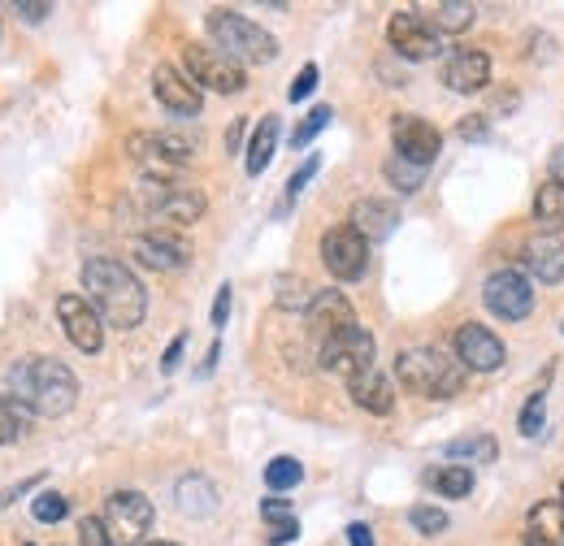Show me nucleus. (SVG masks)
Returning <instances> with one entry per match:
<instances>
[{
	"mask_svg": "<svg viewBox=\"0 0 564 546\" xmlns=\"http://www.w3.org/2000/svg\"><path fill=\"white\" fill-rule=\"evenodd\" d=\"M13 13L35 26V22H44V18L53 13V4H48V0H13Z\"/></svg>",
	"mask_w": 564,
	"mask_h": 546,
	"instance_id": "79ce46f5",
	"label": "nucleus"
},
{
	"mask_svg": "<svg viewBox=\"0 0 564 546\" xmlns=\"http://www.w3.org/2000/svg\"><path fill=\"white\" fill-rule=\"evenodd\" d=\"M183 347H187V335H174V342H170V347H165V356H161V373H174V369H178Z\"/></svg>",
	"mask_w": 564,
	"mask_h": 546,
	"instance_id": "49530a36",
	"label": "nucleus"
},
{
	"mask_svg": "<svg viewBox=\"0 0 564 546\" xmlns=\"http://www.w3.org/2000/svg\"><path fill=\"white\" fill-rule=\"evenodd\" d=\"M57 321L66 330V339L83 351V356H96L105 347V321L100 313L87 304V295H62L57 299Z\"/></svg>",
	"mask_w": 564,
	"mask_h": 546,
	"instance_id": "ddd939ff",
	"label": "nucleus"
},
{
	"mask_svg": "<svg viewBox=\"0 0 564 546\" xmlns=\"http://www.w3.org/2000/svg\"><path fill=\"white\" fill-rule=\"evenodd\" d=\"M313 87H317V66L308 62V66H304L300 74H295V78H291V87H286V100H291V105H300V100H308V96H313Z\"/></svg>",
	"mask_w": 564,
	"mask_h": 546,
	"instance_id": "ea45409f",
	"label": "nucleus"
},
{
	"mask_svg": "<svg viewBox=\"0 0 564 546\" xmlns=\"http://www.w3.org/2000/svg\"><path fill=\"white\" fill-rule=\"evenodd\" d=\"M391 139H395V156H404V161H413L422 170H430L438 161V152H443L438 127H430L425 118H413V113H400L391 122Z\"/></svg>",
	"mask_w": 564,
	"mask_h": 546,
	"instance_id": "4468645a",
	"label": "nucleus"
},
{
	"mask_svg": "<svg viewBox=\"0 0 564 546\" xmlns=\"http://www.w3.org/2000/svg\"><path fill=\"white\" fill-rule=\"evenodd\" d=\"M482 299L499 321H525L530 308H534V291H530V277L517 270H499L487 277L482 286Z\"/></svg>",
	"mask_w": 564,
	"mask_h": 546,
	"instance_id": "f8f14e48",
	"label": "nucleus"
},
{
	"mask_svg": "<svg viewBox=\"0 0 564 546\" xmlns=\"http://www.w3.org/2000/svg\"><path fill=\"white\" fill-rule=\"evenodd\" d=\"M409 521H413V529L425 534V538H438V534L447 529V512H443V507H430V503H417V507L409 512Z\"/></svg>",
	"mask_w": 564,
	"mask_h": 546,
	"instance_id": "c9c22d12",
	"label": "nucleus"
},
{
	"mask_svg": "<svg viewBox=\"0 0 564 546\" xmlns=\"http://www.w3.org/2000/svg\"><path fill=\"white\" fill-rule=\"evenodd\" d=\"M239 139H243V118H235V122H230V135H226V148L235 152V148H239Z\"/></svg>",
	"mask_w": 564,
	"mask_h": 546,
	"instance_id": "3c124183",
	"label": "nucleus"
},
{
	"mask_svg": "<svg viewBox=\"0 0 564 546\" xmlns=\"http://www.w3.org/2000/svg\"><path fill=\"white\" fill-rule=\"evenodd\" d=\"M31 512H35V521H44V525H57V521H66L70 503H66V494H57V490H44V494H35Z\"/></svg>",
	"mask_w": 564,
	"mask_h": 546,
	"instance_id": "f704fd0d",
	"label": "nucleus"
},
{
	"mask_svg": "<svg viewBox=\"0 0 564 546\" xmlns=\"http://www.w3.org/2000/svg\"><path fill=\"white\" fill-rule=\"evenodd\" d=\"M143 212L170 221V226H196L205 217V192L192 187V183H178V178H143L140 192H135Z\"/></svg>",
	"mask_w": 564,
	"mask_h": 546,
	"instance_id": "39448f33",
	"label": "nucleus"
},
{
	"mask_svg": "<svg viewBox=\"0 0 564 546\" xmlns=\"http://www.w3.org/2000/svg\"><path fill=\"white\" fill-rule=\"evenodd\" d=\"M217 356H221V347L213 342V347H209V356H205V364H200V378H209V373H213V364H217Z\"/></svg>",
	"mask_w": 564,
	"mask_h": 546,
	"instance_id": "603ef678",
	"label": "nucleus"
},
{
	"mask_svg": "<svg viewBox=\"0 0 564 546\" xmlns=\"http://www.w3.org/2000/svg\"><path fill=\"white\" fill-rule=\"evenodd\" d=\"M304 481V465L295 460V456H279V460H270L265 465V485L270 490H291V485H300Z\"/></svg>",
	"mask_w": 564,
	"mask_h": 546,
	"instance_id": "473e14b6",
	"label": "nucleus"
},
{
	"mask_svg": "<svg viewBox=\"0 0 564 546\" xmlns=\"http://www.w3.org/2000/svg\"><path fill=\"white\" fill-rule=\"evenodd\" d=\"M552 183H561L564 187V143L552 152Z\"/></svg>",
	"mask_w": 564,
	"mask_h": 546,
	"instance_id": "8fccbe9b",
	"label": "nucleus"
},
{
	"mask_svg": "<svg viewBox=\"0 0 564 546\" xmlns=\"http://www.w3.org/2000/svg\"><path fill=\"white\" fill-rule=\"evenodd\" d=\"M205 31H209L213 48L226 53L230 62H239V66H265V62L279 57V40L265 26H257L252 18L235 13V9H209Z\"/></svg>",
	"mask_w": 564,
	"mask_h": 546,
	"instance_id": "20e7f679",
	"label": "nucleus"
},
{
	"mask_svg": "<svg viewBox=\"0 0 564 546\" xmlns=\"http://www.w3.org/2000/svg\"><path fill=\"white\" fill-rule=\"evenodd\" d=\"M279 118L274 113H265L261 122H257V131H252V139H248V156H243V170L257 178V174H265L270 170V161H274V152H279Z\"/></svg>",
	"mask_w": 564,
	"mask_h": 546,
	"instance_id": "5701e85b",
	"label": "nucleus"
},
{
	"mask_svg": "<svg viewBox=\"0 0 564 546\" xmlns=\"http://www.w3.org/2000/svg\"><path fill=\"white\" fill-rule=\"evenodd\" d=\"M456 135L465 139V143H478V139L491 135V122H487V113H474V118H465L460 127H456Z\"/></svg>",
	"mask_w": 564,
	"mask_h": 546,
	"instance_id": "37998d69",
	"label": "nucleus"
},
{
	"mask_svg": "<svg viewBox=\"0 0 564 546\" xmlns=\"http://www.w3.org/2000/svg\"><path fill=\"white\" fill-rule=\"evenodd\" d=\"M40 473H35V478H22L18 481V485H4V490H0V512H4V507H9V503H13V499H22V494H26V490H35V485H40Z\"/></svg>",
	"mask_w": 564,
	"mask_h": 546,
	"instance_id": "a18cd8bd",
	"label": "nucleus"
},
{
	"mask_svg": "<svg viewBox=\"0 0 564 546\" xmlns=\"http://www.w3.org/2000/svg\"><path fill=\"white\" fill-rule=\"evenodd\" d=\"M143 546H178V543H143Z\"/></svg>",
	"mask_w": 564,
	"mask_h": 546,
	"instance_id": "864d4df0",
	"label": "nucleus"
},
{
	"mask_svg": "<svg viewBox=\"0 0 564 546\" xmlns=\"http://www.w3.org/2000/svg\"><path fill=\"white\" fill-rule=\"evenodd\" d=\"M387 44H391L404 62H430V57L443 53L438 31L425 22L417 9H400V13H391V22H387Z\"/></svg>",
	"mask_w": 564,
	"mask_h": 546,
	"instance_id": "9b49d317",
	"label": "nucleus"
},
{
	"mask_svg": "<svg viewBox=\"0 0 564 546\" xmlns=\"http://www.w3.org/2000/svg\"><path fill=\"white\" fill-rule=\"evenodd\" d=\"M395 221H400V208L391 200H356L352 205V226L365 243H382L395 234Z\"/></svg>",
	"mask_w": 564,
	"mask_h": 546,
	"instance_id": "412c9836",
	"label": "nucleus"
},
{
	"mask_svg": "<svg viewBox=\"0 0 564 546\" xmlns=\"http://www.w3.org/2000/svg\"><path fill=\"white\" fill-rule=\"evenodd\" d=\"M348 395H352V404L360 412H373V416H387V412L395 408V391H391V382L378 373V364L369 369V373H360L348 382Z\"/></svg>",
	"mask_w": 564,
	"mask_h": 546,
	"instance_id": "4be33fe9",
	"label": "nucleus"
},
{
	"mask_svg": "<svg viewBox=\"0 0 564 546\" xmlns=\"http://www.w3.org/2000/svg\"><path fill=\"white\" fill-rule=\"evenodd\" d=\"M525 546H543V543H534V538H525Z\"/></svg>",
	"mask_w": 564,
	"mask_h": 546,
	"instance_id": "5fc2aeb1",
	"label": "nucleus"
},
{
	"mask_svg": "<svg viewBox=\"0 0 564 546\" xmlns=\"http://www.w3.org/2000/svg\"><path fill=\"white\" fill-rule=\"evenodd\" d=\"M230 299H235V295H230V282H221V286H217V299H213V330H221V326L230 321Z\"/></svg>",
	"mask_w": 564,
	"mask_h": 546,
	"instance_id": "c03bdc74",
	"label": "nucleus"
},
{
	"mask_svg": "<svg viewBox=\"0 0 564 546\" xmlns=\"http://www.w3.org/2000/svg\"><path fill=\"white\" fill-rule=\"evenodd\" d=\"M430 485H434L443 499H465V494L474 490V469H465V465H443V469L430 473Z\"/></svg>",
	"mask_w": 564,
	"mask_h": 546,
	"instance_id": "c756f323",
	"label": "nucleus"
},
{
	"mask_svg": "<svg viewBox=\"0 0 564 546\" xmlns=\"http://www.w3.org/2000/svg\"><path fill=\"white\" fill-rule=\"evenodd\" d=\"M395 378L409 395L422 400H452L465 391V364L443 347H404L395 356Z\"/></svg>",
	"mask_w": 564,
	"mask_h": 546,
	"instance_id": "7ed1b4c3",
	"label": "nucleus"
},
{
	"mask_svg": "<svg viewBox=\"0 0 564 546\" xmlns=\"http://www.w3.org/2000/svg\"><path fill=\"white\" fill-rule=\"evenodd\" d=\"M443 83L460 96H474L491 83V57L482 48H456L447 62H443Z\"/></svg>",
	"mask_w": 564,
	"mask_h": 546,
	"instance_id": "6ab92c4d",
	"label": "nucleus"
},
{
	"mask_svg": "<svg viewBox=\"0 0 564 546\" xmlns=\"http://www.w3.org/2000/svg\"><path fill=\"white\" fill-rule=\"evenodd\" d=\"M561 503H564V485H561Z\"/></svg>",
	"mask_w": 564,
	"mask_h": 546,
	"instance_id": "6e6d98bb",
	"label": "nucleus"
},
{
	"mask_svg": "<svg viewBox=\"0 0 564 546\" xmlns=\"http://www.w3.org/2000/svg\"><path fill=\"white\" fill-rule=\"evenodd\" d=\"M156 512H152V499L140 490H113L105 499V529L113 546H143V534L152 529Z\"/></svg>",
	"mask_w": 564,
	"mask_h": 546,
	"instance_id": "6e6552de",
	"label": "nucleus"
},
{
	"mask_svg": "<svg viewBox=\"0 0 564 546\" xmlns=\"http://www.w3.org/2000/svg\"><path fill=\"white\" fill-rule=\"evenodd\" d=\"M304 317H308V326H313V335H317V339H322V342H326V339H335V335H344V330H352V326H356L352 299H348L344 291H317Z\"/></svg>",
	"mask_w": 564,
	"mask_h": 546,
	"instance_id": "a211bd4d",
	"label": "nucleus"
},
{
	"mask_svg": "<svg viewBox=\"0 0 564 546\" xmlns=\"http://www.w3.org/2000/svg\"><path fill=\"white\" fill-rule=\"evenodd\" d=\"M425 22L443 35H460V31H469L474 26V18H478V9L469 4V0H438V4H430V9H417Z\"/></svg>",
	"mask_w": 564,
	"mask_h": 546,
	"instance_id": "b1692460",
	"label": "nucleus"
},
{
	"mask_svg": "<svg viewBox=\"0 0 564 546\" xmlns=\"http://www.w3.org/2000/svg\"><path fill=\"white\" fill-rule=\"evenodd\" d=\"M322 265L335 282H360L369 270V243L352 226H335L322 234Z\"/></svg>",
	"mask_w": 564,
	"mask_h": 546,
	"instance_id": "9d476101",
	"label": "nucleus"
},
{
	"mask_svg": "<svg viewBox=\"0 0 564 546\" xmlns=\"http://www.w3.org/2000/svg\"><path fill=\"white\" fill-rule=\"evenodd\" d=\"M9 395L31 416H66L78 400V378L53 356H22L4 369Z\"/></svg>",
	"mask_w": 564,
	"mask_h": 546,
	"instance_id": "f03ea898",
	"label": "nucleus"
},
{
	"mask_svg": "<svg viewBox=\"0 0 564 546\" xmlns=\"http://www.w3.org/2000/svg\"><path fill=\"white\" fill-rule=\"evenodd\" d=\"M261 521L274 529V525L295 521V512H291V503H286V499H265V503H261Z\"/></svg>",
	"mask_w": 564,
	"mask_h": 546,
	"instance_id": "a19ab883",
	"label": "nucleus"
},
{
	"mask_svg": "<svg viewBox=\"0 0 564 546\" xmlns=\"http://www.w3.org/2000/svg\"><path fill=\"white\" fill-rule=\"evenodd\" d=\"M521 265L534 273L543 286H556L564 277V239L561 234H534L521 248Z\"/></svg>",
	"mask_w": 564,
	"mask_h": 546,
	"instance_id": "aec40b11",
	"label": "nucleus"
},
{
	"mask_svg": "<svg viewBox=\"0 0 564 546\" xmlns=\"http://www.w3.org/2000/svg\"><path fill=\"white\" fill-rule=\"evenodd\" d=\"M348 543H352V546H373V529H369L365 521H356V525H348Z\"/></svg>",
	"mask_w": 564,
	"mask_h": 546,
	"instance_id": "09e8293b",
	"label": "nucleus"
},
{
	"mask_svg": "<svg viewBox=\"0 0 564 546\" xmlns=\"http://www.w3.org/2000/svg\"><path fill=\"white\" fill-rule=\"evenodd\" d=\"M525 538L543 546H564V503H534L525 516Z\"/></svg>",
	"mask_w": 564,
	"mask_h": 546,
	"instance_id": "393cba45",
	"label": "nucleus"
},
{
	"mask_svg": "<svg viewBox=\"0 0 564 546\" xmlns=\"http://www.w3.org/2000/svg\"><path fill=\"white\" fill-rule=\"evenodd\" d=\"M382 174H387V183H391L395 192H404V196L422 192V183H425V170H422V165H413V161H404V156H387Z\"/></svg>",
	"mask_w": 564,
	"mask_h": 546,
	"instance_id": "7c9ffc66",
	"label": "nucleus"
},
{
	"mask_svg": "<svg viewBox=\"0 0 564 546\" xmlns=\"http://www.w3.org/2000/svg\"><path fill=\"white\" fill-rule=\"evenodd\" d=\"M152 96H156L161 109L174 113V118H200V109H205V91H200L183 69H174V66L152 69Z\"/></svg>",
	"mask_w": 564,
	"mask_h": 546,
	"instance_id": "2eb2a0df",
	"label": "nucleus"
},
{
	"mask_svg": "<svg viewBox=\"0 0 564 546\" xmlns=\"http://www.w3.org/2000/svg\"><path fill=\"white\" fill-rule=\"evenodd\" d=\"M443 456L447 460H456V465H495V456H499V443H495L491 434H460V438H452L447 447H443Z\"/></svg>",
	"mask_w": 564,
	"mask_h": 546,
	"instance_id": "a878e982",
	"label": "nucleus"
},
{
	"mask_svg": "<svg viewBox=\"0 0 564 546\" xmlns=\"http://www.w3.org/2000/svg\"><path fill=\"white\" fill-rule=\"evenodd\" d=\"M534 221H539L543 234H561L564 230V187L561 183L547 178V183L534 192Z\"/></svg>",
	"mask_w": 564,
	"mask_h": 546,
	"instance_id": "bb28decb",
	"label": "nucleus"
},
{
	"mask_svg": "<svg viewBox=\"0 0 564 546\" xmlns=\"http://www.w3.org/2000/svg\"><path fill=\"white\" fill-rule=\"evenodd\" d=\"M295 538H300V521H286V525H274V529H270V546L295 543Z\"/></svg>",
	"mask_w": 564,
	"mask_h": 546,
	"instance_id": "de8ad7c7",
	"label": "nucleus"
},
{
	"mask_svg": "<svg viewBox=\"0 0 564 546\" xmlns=\"http://www.w3.org/2000/svg\"><path fill=\"white\" fill-rule=\"evenodd\" d=\"M317 170H322V156H308V161H304V165H300V170H295V174L286 178V196H282V208L300 200V192H304V187L313 183V174H317ZM282 208H279V212H282Z\"/></svg>",
	"mask_w": 564,
	"mask_h": 546,
	"instance_id": "e433bc0d",
	"label": "nucleus"
},
{
	"mask_svg": "<svg viewBox=\"0 0 564 546\" xmlns=\"http://www.w3.org/2000/svg\"><path fill=\"white\" fill-rule=\"evenodd\" d=\"M127 152H131V161L140 170H148V178H165L170 170L192 161L196 143L187 135H174V131H135L127 139Z\"/></svg>",
	"mask_w": 564,
	"mask_h": 546,
	"instance_id": "0eeeda50",
	"label": "nucleus"
},
{
	"mask_svg": "<svg viewBox=\"0 0 564 546\" xmlns=\"http://www.w3.org/2000/svg\"><path fill=\"white\" fill-rule=\"evenodd\" d=\"M313 295L317 291H308V282L295 277V273H282L279 282H274V304H279L282 313H308Z\"/></svg>",
	"mask_w": 564,
	"mask_h": 546,
	"instance_id": "c85d7f7f",
	"label": "nucleus"
},
{
	"mask_svg": "<svg viewBox=\"0 0 564 546\" xmlns=\"http://www.w3.org/2000/svg\"><path fill=\"white\" fill-rule=\"evenodd\" d=\"M452 347H456V360L465 369H474V373H495L503 364V342H499V335L487 330V326H478V321H465L456 330Z\"/></svg>",
	"mask_w": 564,
	"mask_h": 546,
	"instance_id": "f3484780",
	"label": "nucleus"
},
{
	"mask_svg": "<svg viewBox=\"0 0 564 546\" xmlns=\"http://www.w3.org/2000/svg\"><path fill=\"white\" fill-rule=\"evenodd\" d=\"M373 356H378V342H373V335L365 326H352V330H344V335H335V339H326L317 347L322 369L335 373V378H344V382L369 373L373 369Z\"/></svg>",
	"mask_w": 564,
	"mask_h": 546,
	"instance_id": "1a4fd4ad",
	"label": "nucleus"
},
{
	"mask_svg": "<svg viewBox=\"0 0 564 546\" xmlns=\"http://www.w3.org/2000/svg\"><path fill=\"white\" fill-rule=\"evenodd\" d=\"M83 291H87V304L100 313L105 326H113V330L143 326L148 291H143V282L118 256H91L83 265Z\"/></svg>",
	"mask_w": 564,
	"mask_h": 546,
	"instance_id": "f257e3e1",
	"label": "nucleus"
},
{
	"mask_svg": "<svg viewBox=\"0 0 564 546\" xmlns=\"http://www.w3.org/2000/svg\"><path fill=\"white\" fill-rule=\"evenodd\" d=\"M543 416H547V395H543V391H534V395L525 400V408H521V434H525V438H539Z\"/></svg>",
	"mask_w": 564,
	"mask_h": 546,
	"instance_id": "4c0bfd02",
	"label": "nucleus"
},
{
	"mask_svg": "<svg viewBox=\"0 0 564 546\" xmlns=\"http://www.w3.org/2000/svg\"><path fill=\"white\" fill-rule=\"evenodd\" d=\"M178 512L183 516H209L213 507H217V490H213V481L209 478H183L178 481Z\"/></svg>",
	"mask_w": 564,
	"mask_h": 546,
	"instance_id": "cd10ccee",
	"label": "nucleus"
},
{
	"mask_svg": "<svg viewBox=\"0 0 564 546\" xmlns=\"http://www.w3.org/2000/svg\"><path fill=\"white\" fill-rule=\"evenodd\" d=\"M78 546H113L109 529H105V516H83L78 521Z\"/></svg>",
	"mask_w": 564,
	"mask_h": 546,
	"instance_id": "58836bf2",
	"label": "nucleus"
},
{
	"mask_svg": "<svg viewBox=\"0 0 564 546\" xmlns=\"http://www.w3.org/2000/svg\"><path fill=\"white\" fill-rule=\"evenodd\" d=\"M26 425H31V412L22 408L13 395H0V447L18 443L26 434Z\"/></svg>",
	"mask_w": 564,
	"mask_h": 546,
	"instance_id": "2f4dec72",
	"label": "nucleus"
},
{
	"mask_svg": "<svg viewBox=\"0 0 564 546\" xmlns=\"http://www.w3.org/2000/svg\"><path fill=\"white\" fill-rule=\"evenodd\" d=\"M131 256H135L140 265H148V270L174 273L192 261V248H187L174 230H140V234L131 239Z\"/></svg>",
	"mask_w": 564,
	"mask_h": 546,
	"instance_id": "dca6fc26",
	"label": "nucleus"
},
{
	"mask_svg": "<svg viewBox=\"0 0 564 546\" xmlns=\"http://www.w3.org/2000/svg\"><path fill=\"white\" fill-rule=\"evenodd\" d=\"M330 118H335V109H330V105H317V109H308V113H304V122L291 131V148H308L313 139H317L322 131H326V127H330Z\"/></svg>",
	"mask_w": 564,
	"mask_h": 546,
	"instance_id": "72a5a7b5",
	"label": "nucleus"
},
{
	"mask_svg": "<svg viewBox=\"0 0 564 546\" xmlns=\"http://www.w3.org/2000/svg\"><path fill=\"white\" fill-rule=\"evenodd\" d=\"M183 74L205 91H221V96H235L248 87V74L239 62H230L226 53H217L213 44H187L183 48Z\"/></svg>",
	"mask_w": 564,
	"mask_h": 546,
	"instance_id": "423d86ee",
	"label": "nucleus"
}]
</instances>
